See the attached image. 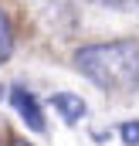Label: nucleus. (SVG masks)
I'll return each instance as SVG.
<instances>
[{
    "instance_id": "nucleus-3",
    "label": "nucleus",
    "mask_w": 139,
    "mask_h": 146,
    "mask_svg": "<svg viewBox=\"0 0 139 146\" xmlns=\"http://www.w3.org/2000/svg\"><path fill=\"white\" fill-rule=\"evenodd\" d=\"M51 106L61 112V119H65V122H78V119L88 112L85 99H78V95H71V92H58V95H51Z\"/></svg>"
},
{
    "instance_id": "nucleus-4",
    "label": "nucleus",
    "mask_w": 139,
    "mask_h": 146,
    "mask_svg": "<svg viewBox=\"0 0 139 146\" xmlns=\"http://www.w3.org/2000/svg\"><path fill=\"white\" fill-rule=\"evenodd\" d=\"M10 51H14V31H10L7 14H0V65L10 58Z\"/></svg>"
},
{
    "instance_id": "nucleus-2",
    "label": "nucleus",
    "mask_w": 139,
    "mask_h": 146,
    "mask_svg": "<svg viewBox=\"0 0 139 146\" xmlns=\"http://www.w3.org/2000/svg\"><path fill=\"white\" fill-rule=\"evenodd\" d=\"M7 99H10V106L17 109V115L24 119V126H27V129H34V133H44V129H48V126H44L41 102H37L34 92H27L24 85H10V88H7Z\"/></svg>"
},
{
    "instance_id": "nucleus-1",
    "label": "nucleus",
    "mask_w": 139,
    "mask_h": 146,
    "mask_svg": "<svg viewBox=\"0 0 139 146\" xmlns=\"http://www.w3.org/2000/svg\"><path fill=\"white\" fill-rule=\"evenodd\" d=\"M75 68L95 88L122 95L139 88V41H102L75 51Z\"/></svg>"
},
{
    "instance_id": "nucleus-7",
    "label": "nucleus",
    "mask_w": 139,
    "mask_h": 146,
    "mask_svg": "<svg viewBox=\"0 0 139 146\" xmlns=\"http://www.w3.org/2000/svg\"><path fill=\"white\" fill-rule=\"evenodd\" d=\"M0 99H3V88H0Z\"/></svg>"
},
{
    "instance_id": "nucleus-5",
    "label": "nucleus",
    "mask_w": 139,
    "mask_h": 146,
    "mask_svg": "<svg viewBox=\"0 0 139 146\" xmlns=\"http://www.w3.org/2000/svg\"><path fill=\"white\" fill-rule=\"evenodd\" d=\"M119 136H122V143H126V146H139V119L122 122V126H119Z\"/></svg>"
},
{
    "instance_id": "nucleus-6",
    "label": "nucleus",
    "mask_w": 139,
    "mask_h": 146,
    "mask_svg": "<svg viewBox=\"0 0 139 146\" xmlns=\"http://www.w3.org/2000/svg\"><path fill=\"white\" fill-rule=\"evenodd\" d=\"M92 3H99V7H115V10H126V7H136L139 0H92Z\"/></svg>"
}]
</instances>
